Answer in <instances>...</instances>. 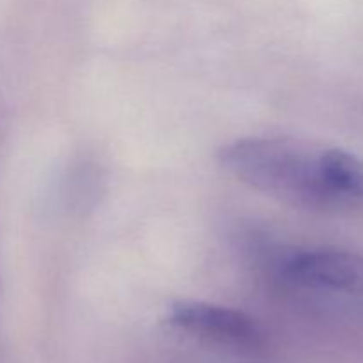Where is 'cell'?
<instances>
[{
    "label": "cell",
    "instance_id": "obj_3",
    "mask_svg": "<svg viewBox=\"0 0 363 363\" xmlns=\"http://www.w3.org/2000/svg\"><path fill=\"white\" fill-rule=\"evenodd\" d=\"M284 273L298 286L363 294V255L357 252L337 248L300 252L287 259Z\"/></svg>",
    "mask_w": 363,
    "mask_h": 363
},
{
    "label": "cell",
    "instance_id": "obj_4",
    "mask_svg": "<svg viewBox=\"0 0 363 363\" xmlns=\"http://www.w3.org/2000/svg\"><path fill=\"white\" fill-rule=\"evenodd\" d=\"M325 169L330 184L342 201H363V158L340 149H326Z\"/></svg>",
    "mask_w": 363,
    "mask_h": 363
},
{
    "label": "cell",
    "instance_id": "obj_2",
    "mask_svg": "<svg viewBox=\"0 0 363 363\" xmlns=\"http://www.w3.org/2000/svg\"><path fill=\"white\" fill-rule=\"evenodd\" d=\"M167 321L194 337L236 347H257L262 332L254 319L234 308L204 301H177L169 308Z\"/></svg>",
    "mask_w": 363,
    "mask_h": 363
},
{
    "label": "cell",
    "instance_id": "obj_1",
    "mask_svg": "<svg viewBox=\"0 0 363 363\" xmlns=\"http://www.w3.org/2000/svg\"><path fill=\"white\" fill-rule=\"evenodd\" d=\"M325 151L293 138H243L220 149V165L236 179L293 206L318 209L342 201L330 184Z\"/></svg>",
    "mask_w": 363,
    "mask_h": 363
}]
</instances>
